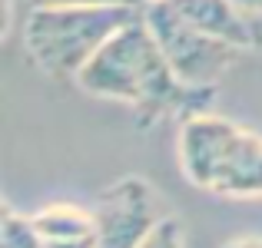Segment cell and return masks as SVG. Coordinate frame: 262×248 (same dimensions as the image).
Returning <instances> with one entry per match:
<instances>
[{"mask_svg":"<svg viewBox=\"0 0 262 248\" xmlns=\"http://www.w3.org/2000/svg\"><path fill=\"white\" fill-rule=\"evenodd\" d=\"M96 215V248H136L163 218L169 215L166 199L143 176H123L110 182L93 199Z\"/></svg>","mask_w":262,"mask_h":248,"instance_id":"5b68a950","label":"cell"},{"mask_svg":"<svg viewBox=\"0 0 262 248\" xmlns=\"http://www.w3.org/2000/svg\"><path fill=\"white\" fill-rule=\"evenodd\" d=\"M143 13L153 33L160 37L169 66L189 86H216V80H223L243 53L236 43L212 37L189 17H183V10L173 0H149Z\"/></svg>","mask_w":262,"mask_h":248,"instance_id":"277c9868","label":"cell"},{"mask_svg":"<svg viewBox=\"0 0 262 248\" xmlns=\"http://www.w3.org/2000/svg\"><path fill=\"white\" fill-rule=\"evenodd\" d=\"M73 83L86 96L126 103L140 129H153L173 116L189 119L216 96V86H189L176 77L146 13L120 27Z\"/></svg>","mask_w":262,"mask_h":248,"instance_id":"6da1fadb","label":"cell"},{"mask_svg":"<svg viewBox=\"0 0 262 248\" xmlns=\"http://www.w3.org/2000/svg\"><path fill=\"white\" fill-rule=\"evenodd\" d=\"M136 248H183V229H179L176 215H166Z\"/></svg>","mask_w":262,"mask_h":248,"instance_id":"9c48e42d","label":"cell"},{"mask_svg":"<svg viewBox=\"0 0 262 248\" xmlns=\"http://www.w3.org/2000/svg\"><path fill=\"white\" fill-rule=\"evenodd\" d=\"M179 165L196 189L219 199H262V136L216 113L179 126Z\"/></svg>","mask_w":262,"mask_h":248,"instance_id":"3957f363","label":"cell"},{"mask_svg":"<svg viewBox=\"0 0 262 248\" xmlns=\"http://www.w3.org/2000/svg\"><path fill=\"white\" fill-rule=\"evenodd\" d=\"M239 10L246 13L252 27V37H256V50H262V0H232Z\"/></svg>","mask_w":262,"mask_h":248,"instance_id":"30bf717a","label":"cell"},{"mask_svg":"<svg viewBox=\"0 0 262 248\" xmlns=\"http://www.w3.org/2000/svg\"><path fill=\"white\" fill-rule=\"evenodd\" d=\"M33 225L40 232L43 248H96V215L90 205L53 202L33 212Z\"/></svg>","mask_w":262,"mask_h":248,"instance_id":"8992f818","label":"cell"},{"mask_svg":"<svg viewBox=\"0 0 262 248\" xmlns=\"http://www.w3.org/2000/svg\"><path fill=\"white\" fill-rule=\"evenodd\" d=\"M140 13L143 4H110V0L33 4L24 23L27 57L50 80H77L80 70L100 53V46Z\"/></svg>","mask_w":262,"mask_h":248,"instance_id":"7a4b0ae2","label":"cell"},{"mask_svg":"<svg viewBox=\"0 0 262 248\" xmlns=\"http://www.w3.org/2000/svg\"><path fill=\"white\" fill-rule=\"evenodd\" d=\"M173 4L183 10V17H189L206 33L229 40L239 50H256V37H252L249 20L232 0H173Z\"/></svg>","mask_w":262,"mask_h":248,"instance_id":"52a82bcc","label":"cell"},{"mask_svg":"<svg viewBox=\"0 0 262 248\" xmlns=\"http://www.w3.org/2000/svg\"><path fill=\"white\" fill-rule=\"evenodd\" d=\"M0 248H43L33 218L20 215L13 205H4L0 212Z\"/></svg>","mask_w":262,"mask_h":248,"instance_id":"ba28073f","label":"cell"},{"mask_svg":"<svg viewBox=\"0 0 262 248\" xmlns=\"http://www.w3.org/2000/svg\"><path fill=\"white\" fill-rule=\"evenodd\" d=\"M223 248H262V238H256V235H236V238H229Z\"/></svg>","mask_w":262,"mask_h":248,"instance_id":"8fae6325","label":"cell"}]
</instances>
